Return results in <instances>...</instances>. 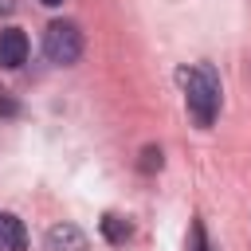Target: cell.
<instances>
[{
	"label": "cell",
	"mask_w": 251,
	"mask_h": 251,
	"mask_svg": "<svg viewBox=\"0 0 251 251\" xmlns=\"http://www.w3.org/2000/svg\"><path fill=\"white\" fill-rule=\"evenodd\" d=\"M137 169H141V173H153V169H161V149H157V145H145V149H141V161H137Z\"/></svg>",
	"instance_id": "obj_7"
},
{
	"label": "cell",
	"mask_w": 251,
	"mask_h": 251,
	"mask_svg": "<svg viewBox=\"0 0 251 251\" xmlns=\"http://www.w3.org/2000/svg\"><path fill=\"white\" fill-rule=\"evenodd\" d=\"M27 247V227L20 216L0 212V251H24Z\"/></svg>",
	"instance_id": "obj_5"
},
{
	"label": "cell",
	"mask_w": 251,
	"mask_h": 251,
	"mask_svg": "<svg viewBox=\"0 0 251 251\" xmlns=\"http://www.w3.org/2000/svg\"><path fill=\"white\" fill-rule=\"evenodd\" d=\"M27 63V35L20 27H4L0 31V67L4 71H16Z\"/></svg>",
	"instance_id": "obj_3"
},
{
	"label": "cell",
	"mask_w": 251,
	"mask_h": 251,
	"mask_svg": "<svg viewBox=\"0 0 251 251\" xmlns=\"http://www.w3.org/2000/svg\"><path fill=\"white\" fill-rule=\"evenodd\" d=\"M43 55L55 67H71L82 55V27L75 20H51L43 27Z\"/></svg>",
	"instance_id": "obj_2"
},
{
	"label": "cell",
	"mask_w": 251,
	"mask_h": 251,
	"mask_svg": "<svg viewBox=\"0 0 251 251\" xmlns=\"http://www.w3.org/2000/svg\"><path fill=\"white\" fill-rule=\"evenodd\" d=\"M98 227H102L106 243H126V239L133 235V224H129L126 216H118V212H106V216L98 220Z\"/></svg>",
	"instance_id": "obj_6"
},
{
	"label": "cell",
	"mask_w": 251,
	"mask_h": 251,
	"mask_svg": "<svg viewBox=\"0 0 251 251\" xmlns=\"http://www.w3.org/2000/svg\"><path fill=\"white\" fill-rule=\"evenodd\" d=\"M192 251H212L204 239V224H192Z\"/></svg>",
	"instance_id": "obj_9"
},
{
	"label": "cell",
	"mask_w": 251,
	"mask_h": 251,
	"mask_svg": "<svg viewBox=\"0 0 251 251\" xmlns=\"http://www.w3.org/2000/svg\"><path fill=\"white\" fill-rule=\"evenodd\" d=\"M43 243H47V251H90L86 235H82L75 224H55Z\"/></svg>",
	"instance_id": "obj_4"
},
{
	"label": "cell",
	"mask_w": 251,
	"mask_h": 251,
	"mask_svg": "<svg viewBox=\"0 0 251 251\" xmlns=\"http://www.w3.org/2000/svg\"><path fill=\"white\" fill-rule=\"evenodd\" d=\"M176 82L184 90V106H188L192 122L200 129H208L216 122V114H220V75L208 63H196V67H180Z\"/></svg>",
	"instance_id": "obj_1"
},
{
	"label": "cell",
	"mask_w": 251,
	"mask_h": 251,
	"mask_svg": "<svg viewBox=\"0 0 251 251\" xmlns=\"http://www.w3.org/2000/svg\"><path fill=\"white\" fill-rule=\"evenodd\" d=\"M39 4H47V8H59V4H63V0H39Z\"/></svg>",
	"instance_id": "obj_11"
},
{
	"label": "cell",
	"mask_w": 251,
	"mask_h": 251,
	"mask_svg": "<svg viewBox=\"0 0 251 251\" xmlns=\"http://www.w3.org/2000/svg\"><path fill=\"white\" fill-rule=\"evenodd\" d=\"M20 8V0H0V16H12Z\"/></svg>",
	"instance_id": "obj_10"
},
{
	"label": "cell",
	"mask_w": 251,
	"mask_h": 251,
	"mask_svg": "<svg viewBox=\"0 0 251 251\" xmlns=\"http://www.w3.org/2000/svg\"><path fill=\"white\" fill-rule=\"evenodd\" d=\"M0 114H4V118H12V114H20V102H16V98H12L8 90H0Z\"/></svg>",
	"instance_id": "obj_8"
}]
</instances>
